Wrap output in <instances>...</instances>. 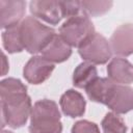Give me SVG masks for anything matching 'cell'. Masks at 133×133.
I'll use <instances>...</instances> for the list:
<instances>
[{
	"mask_svg": "<svg viewBox=\"0 0 133 133\" xmlns=\"http://www.w3.org/2000/svg\"><path fill=\"white\" fill-rule=\"evenodd\" d=\"M112 53L126 57L133 54V24L127 23L118 26L109 41Z\"/></svg>",
	"mask_w": 133,
	"mask_h": 133,
	"instance_id": "8",
	"label": "cell"
},
{
	"mask_svg": "<svg viewBox=\"0 0 133 133\" xmlns=\"http://www.w3.org/2000/svg\"><path fill=\"white\" fill-rule=\"evenodd\" d=\"M115 83L112 82L109 78H97L94 82H91L86 88V94L88 98L97 103L106 104L108 96Z\"/></svg>",
	"mask_w": 133,
	"mask_h": 133,
	"instance_id": "14",
	"label": "cell"
},
{
	"mask_svg": "<svg viewBox=\"0 0 133 133\" xmlns=\"http://www.w3.org/2000/svg\"><path fill=\"white\" fill-rule=\"evenodd\" d=\"M59 104L62 112L71 117L81 116L85 111V100L83 96L75 89L66 90L61 96Z\"/></svg>",
	"mask_w": 133,
	"mask_h": 133,
	"instance_id": "13",
	"label": "cell"
},
{
	"mask_svg": "<svg viewBox=\"0 0 133 133\" xmlns=\"http://www.w3.org/2000/svg\"><path fill=\"white\" fill-rule=\"evenodd\" d=\"M7 70H8V63H6V57L2 53V76L6 74Z\"/></svg>",
	"mask_w": 133,
	"mask_h": 133,
	"instance_id": "21",
	"label": "cell"
},
{
	"mask_svg": "<svg viewBox=\"0 0 133 133\" xmlns=\"http://www.w3.org/2000/svg\"><path fill=\"white\" fill-rule=\"evenodd\" d=\"M2 39L3 46L8 53H17L24 50L20 32V24L14 25L5 29L2 34Z\"/></svg>",
	"mask_w": 133,
	"mask_h": 133,
	"instance_id": "16",
	"label": "cell"
},
{
	"mask_svg": "<svg viewBox=\"0 0 133 133\" xmlns=\"http://www.w3.org/2000/svg\"><path fill=\"white\" fill-rule=\"evenodd\" d=\"M98 78L96 66L87 61L81 62L74 71L73 84L78 88H86L91 82Z\"/></svg>",
	"mask_w": 133,
	"mask_h": 133,
	"instance_id": "15",
	"label": "cell"
},
{
	"mask_svg": "<svg viewBox=\"0 0 133 133\" xmlns=\"http://www.w3.org/2000/svg\"><path fill=\"white\" fill-rule=\"evenodd\" d=\"M59 5L62 18L70 19L81 15V12L83 14L81 1H59Z\"/></svg>",
	"mask_w": 133,
	"mask_h": 133,
	"instance_id": "19",
	"label": "cell"
},
{
	"mask_svg": "<svg viewBox=\"0 0 133 133\" xmlns=\"http://www.w3.org/2000/svg\"><path fill=\"white\" fill-rule=\"evenodd\" d=\"M1 133H12V132H10V131H6V130H2Z\"/></svg>",
	"mask_w": 133,
	"mask_h": 133,
	"instance_id": "22",
	"label": "cell"
},
{
	"mask_svg": "<svg viewBox=\"0 0 133 133\" xmlns=\"http://www.w3.org/2000/svg\"><path fill=\"white\" fill-rule=\"evenodd\" d=\"M80 56L92 64L106 63L112 55L109 42L100 33L95 32L78 47Z\"/></svg>",
	"mask_w": 133,
	"mask_h": 133,
	"instance_id": "5",
	"label": "cell"
},
{
	"mask_svg": "<svg viewBox=\"0 0 133 133\" xmlns=\"http://www.w3.org/2000/svg\"><path fill=\"white\" fill-rule=\"evenodd\" d=\"M30 12L34 18L43 20L49 24L56 25L62 19L59 1L55 0H35L29 4Z\"/></svg>",
	"mask_w": 133,
	"mask_h": 133,
	"instance_id": "9",
	"label": "cell"
},
{
	"mask_svg": "<svg viewBox=\"0 0 133 133\" xmlns=\"http://www.w3.org/2000/svg\"><path fill=\"white\" fill-rule=\"evenodd\" d=\"M41 53L43 57L55 63L65 61L71 56L72 49L71 46L66 44L59 34H55Z\"/></svg>",
	"mask_w": 133,
	"mask_h": 133,
	"instance_id": "12",
	"label": "cell"
},
{
	"mask_svg": "<svg viewBox=\"0 0 133 133\" xmlns=\"http://www.w3.org/2000/svg\"><path fill=\"white\" fill-rule=\"evenodd\" d=\"M26 3L22 0H0V18L1 27L7 29L14 25L20 24L24 12Z\"/></svg>",
	"mask_w": 133,
	"mask_h": 133,
	"instance_id": "10",
	"label": "cell"
},
{
	"mask_svg": "<svg viewBox=\"0 0 133 133\" xmlns=\"http://www.w3.org/2000/svg\"><path fill=\"white\" fill-rule=\"evenodd\" d=\"M105 105L117 114L129 112L133 109V88L128 85L115 83Z\"/></svg>",
	"mask_w": 133,
	"mask_h": 133,
	"instance_id": "7",
	"label": "cell"
},
{
	"mask_svg": "<svg viewBox=\"0 0 133 133\" xmlns=\"http://www.w3.org/2000/svg\"><path fill=\"white\" fill-rule=\"evenodd\" d=\"M103 133H126L127 127L124 119L115 112H109L102 121Z\"/></svg>",
	"mask_w": 133,
	"mask_h": 133,
	"instance_id": "17",
	"label": "cell"
},
{
	"mask_svg": "<svg viewBox=\"0 0 133 133\" xmlns=\"http://www.w3.org/2000/svg\"><path fill=\"white\" fill-rule=\"evenodd\" d=\"M132 133H133V130H132Z\"/></svg>",
	"mask_w": 133,
	"mask_h": 133,
	"instance_id": "23",
	"label": "cell"
},
{
	"mask_svg": "<svg viewBox=\"0 0 133 133\" xmlns=\"http://www.w3.org/2000/svg\"><path fill=\"white\" fill-rule=\"evenodd\" d=\"M112 4L111 1H81L82 11L87 17L104 15L111 8Z\"/></svg>",
	"mask_w": 133,
	"mask_h": 133,
	"instance_id": "18",
	"label": "cell"
},
{
	"mask_svg": "<svg viewBox=\"0 0 133 133\" xmlns=\"http://www.w3.org/2000/svg\"><path fill=\"white\" fill-rule=\"evenodd\" d=\"M20 32L24 49L31 54L42 52L56 34L55 30L44 25L34 17H26L20 23Z\"/></svg>",
	"mask_w": 133,
	"mask_h": 133,
	"instance_id": "3",
	"label": "cell"
},
{
	"mask_svg": "<svg viewBox=\"0 0 133 133\" xmlns=\"http://www.w3.org/2000/svg\"><path fill=\"white\" fill-rule=\"evenodd\" d=\"M1 96V126L11 128L24 126L31 114V100L27 87L15 78H7L0 83Z\"/></svg>",
	"mask_w": 133,
	"mask_h": 133,
	"instance_id": "1",
	"label": "cell"
},
{
	"mask_svg": "<svg viewBox=\"0 0 133 133\" xmlns=\"http://www.w3.org/2000/svg\"><path fill=\"white\" fill-rule=\"evenodd\" d=\"M62 125L57 104L48 99L37 101L30 114L29 133H61Z\"/></svg>",
	"mask_w": 133,
	"mask_h": 133,
	"instance_id": "2",
	"label": "cell"
},
{
	"mask_svg": "<svg viewBox=\"0 0 133 133\" xmlns=\"http://www.w3.org/2000/svg\"><path fill=\"white\" fill-rule=\"evenodd\" d=\"M94 33V24L84 14L66 19L59 28V35L71 47H79Z\"/></svg>",
	"mask_w": 133,
	"mask_h": 133,
	"instance_id": "4",
	"label": "cell"
},
{
	"mask_svg": "<svg viewBox=\"0 0 133 133\" xmlns=\"http://www.w3.org/2000/svg\"><path fill=\"white\" fill-rule=\"evenodd\" d=\"M55 65L43 56H33L25 64L23 70L24 78L31 84H41L52 74Z\"/></svg>",
	"mask_w": 133,
	"mask_h": 133,
	"instance_id": "6",
	"label": "cell"
},
{
	"mask_svg": "<svg viewBox=\"0 0 133 133\" xmlns=\"http://www.w3.org/2000/svg\"><path fill=\"white\" fill-rule=\"evenodd\" d=\"M72 133H100V130L95 123L79 121L73 126Z\"/></svg>",
	"mask_w": 133,
	"mask_h": 133,
	"instance_id": "20",
	"label": "cell"
},
{
	"mask_svg": "<svg viewBox=\"0 0 133 133\" xmlns=\"http://www.w3.org/2000/svg\"><path fill=\"white\" fill-rule=\"evenodd\" d=\"M107 74L114 83L130 84L133 82V64L123 57H115L107 66Z\"/></svg>",
	"mask_w": 133,
	"mask_h": 133,
	"instance_id": "11",
	"label": "cell"
}]
</instances>
